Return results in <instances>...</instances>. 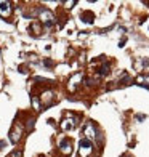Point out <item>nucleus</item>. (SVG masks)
<instances>
[{
	"instance_id": "obj_9",
	"label": "nucleus",
	"mask_w": 149,
	"mask_h": 157,
	"mask_svg": "<svg viewBox=\"0 0 149 157\" xmlns=\"http://www.w3.org/2000/svg\"><path fill=\"white\" fill-rule=\"evenodd\" d=\"M52 98H53L52 91H45V93L42 95V101H44V104H52Z\"/></svg>"
},
{
	"instance_id": "obj_12",
	"label": "nucleus",
	"mask_w": 149,
	"mask_h": 157,
	"mask_svg": "<svg viewBox=\"0 0 149 157\" xmlns=\"http://www.w3.org/2000/svg\"><path fill=\"white\" fill-rule=\"evenodd\" d=\"M10 157H21V151H15V152H13Z\"/></svg>"
},
{
	"instance_id": "obj_5",
	"label": "nucleus",
	"mask_w": 149,
	"mask_h": 157,
	"mask_svg": "<svg viewBox=\"0 0 149 157\" xmlns=\"http://www.w3.org/2000/svg\"><path fill=\"white\" fill-rule=\"evenodd\" d=\"M11 15V3L6 0H0V16L8 18Z\"/></svg>"
},
{
	"instance_id": "obj_3",
	"label": "nucleus",
	"mask_w": 149,
	"mask_h": 157,
	"mask_svg": "<svg viewBox=\"0 0 149 157\" xmlns=\"http://www.w3.org/2000/svg\"><path fill=\"white\" fill-rule=\"evenodd\" d=\"M77 120H79V119H77L75 116H67V117L61 122V128H63L64 132H71V130H74V128L77 127Z\"/></svg>"
},
{
	"instance_id": "obj_11",
	"label": "nucleus",
	"mask_w": 149,
	"mask_h": 157,
	"mask_svg": "<svg viewBox=\"0 0 149 157\" xmlns=\"http://www.w3.org/2000/svg\"><path fill=\"white\" fill-rule=\"evenodd\" d=\"M32 106H34L35 111H40V103H39L37 98H32Z\"/></svg>"
},
{
	"instance_id": "obj_10",
	"label": "nucleus",
	"mask_w": 149,
	"mask_h": 157,
	"mask_svg": "<svg viewBox=\"0 0 149 157\" xmlns=\"http://www.w3.org/2000/svg\"><path fill=\"white\" fill-rule=\"evenodd\" d=\"M108 71H109V64L108 63H104L101 67H99V72H98V78H101V77H104L106 74H108Z\"/></svg>"
},
{
	"instance_id": "obj_8",
	"label": "nucleus",
	"mask_w": 149,
	"mask_h": 157,
	"mask_svg": "<svg viewBox=\"0 0 149 157\" xmlns=\"http://www.w3.org/2000/svg\"><path fill=\"white\" fill-rule=\"evenodd\" d=\"M79 80H82V74H75L72 78H71V82H69V90H75L77 88V82Z\"/></svg>"
},
{
	"instance_id": "obj_1",
	"label": "nucleus",
	"mask_w": 149,
	"mask_h": 157,
	"mask_svg": "<svg viewBox=\"0 0 149 157\" xmlns=\"http://www.w3.org/2000/svg\"><path fill=\"white\" fill-rule=\"evenodd\" d=\"M93 151V144H91V141L87 140V138H82L79 141V154L80 157H88Z\"/></svg>"
},
{
	"instance_id": "obj_6",
	"label": "nucleus",
	"mask_w": 149,
	"mask_h": 157,
	"mask_svg": "<svg viewBox=\"0 0 149 157\" xmlns=\"http://www.w3.org/2000/svg\"><path fill=\"white\" fill-rule=\"evenodd\" d=\"M59 151H61L63 154H66V155L72 152V143H71V140L64 138V140L59 141Z\"/></svg>"
},
{
	"instance_id": "obj_2",
	"label": "nucleus",
	"mask_w": 149,
	"mask_h": 157,
	"mask_svg": "<svg viewBox=\"0 0 149 157\" xmlns=\"http://www.w3.org/2000/svg\"><path fill=\"white\" fill-rule=\"evenodd\" d=\"M39 16H40V21L44 23V26L47 27H52L55 24V16H53V13L50 11V10H45V8H42L39 11Z\"/></svg>"
},
{
	"instance_id": "obj_13",
	"label": "nucleus",
	"mask_w": 149,
	"mask_h": 157,
	"mask_svg": "<svg viewBox=\"0 0 149 157\" xmlns=\"http://www.w3.org/2000/svg\"><path fill=\"white\" fill-rule=\"evenodd\" d=\"M32 125H34V120L31 119V120H29V124H27V128H29V130H31V128H32Z\"/></svg>"
},
{
	"instance_id": "obj_14",
	"label": "nucleus",
	"mask_w": 149,
	"mask_h": 157,
	"mask_svg": "<svg viewBox=\"0 0 149 157\" xmlns=\"http://www.w3.org/2000/svg\"><path fill=\"white\" fill-rule=\"evenodd\" d=\"M3 146H5V141H0V149H2Z\"/></svg>"
},
{
	"instance_id": "obj_4",
	"label": "nucleus",
	"mask_w": 149,
	"mask_h": 157,
	"mask_svg": "<svg viewBox=\"0 0 149 157\" xmlns=\"http://www.w3.org/2000/svg\"><path fill=\"white\" fill-rule=\"evenodd\" d=\"M83 135H85V138L87 140H90V141H93L95 138H96V130H95V125L91 124V122H87L85 124V127H83Z\"/></svg>"
},
{
	"instance_id": "obj_7",
	"label": "nucleus",
	"mask_w": 149,
	"mask_h": 157,
	"mask_svg": "<svg viewBox=\"0 0 149 157\" xmlns=\"http://www.w3.org/2000/svg\"><path fill=\"white\" fill-rule=\"evenodd\" d=\"M10 140H11V143H15V144L21 140V128H19L18 125L13 127V130H11V133H10Z\"/></svg>"
}]
</instances>
